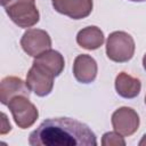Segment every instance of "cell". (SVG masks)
<instances>
[{
  "instance_id": "obj_1",
  "label": "cell",
  "mask_w": 146,
  "mask_h": 146,
  "mask_svg": "<svg viewBox=\"0 0 146 146\" xmlns=\"http://www.w3.org/2000/svg\"><path fill=\"white\" fill-rule=\"evenodd\" d=\"M32 146H96V135L91 129L71 117L44 120L29 136Z\"/></svg>"
},
{
  "instance_id": "obj_2",
  "label": "cell",
  "mask_w": 146,
  "mask_h": 146,
  "mask_svg": "<svg viewBox=\"0 0 146 146\" xmlns=\"http://www.w3.org/2000/svg\"><path fill=\"white\" fill-rule=\"evenodd\" d=\"M135 41L130 34L123 31L112 32L106 41V55L116 63L130 60L135 54Z\"/></svg>"
},
{
  "instance_id": "obj_3",
  "label": "cell",
  "mask_w": 146,
  "mask_h": 146,
  "mask_svg": "<svg viewBox=\"0 0 146 146\" xmlns=\"http://www.w3.org/2000/svg\"><path fill=\"white\" fill-rule=\"evenodd\" d=\"M5 10L9 18L23 29L35 25L40 18L35 0H10Z\"/></svg>"
},
{
  "instance_id": "obj_4",
  "label": "cell",
  "mask_w": 146,
  "mask_h": 146,
  "mask_svg": "<svg viewBox=\"0 0 146 146\" xmlns=\"http://www.w3.org/2000/svg\"><path fill=\"white\" fill-rule=\"evenodd\" d=\"M8 108L11 112L15 123L21 129H27L34 124L38 120L39 112L33 103L29 100V97L19 95L14 97L8 103Z\"/></svg>"
},
{
  "instance_id": "obj_5",
  "label": "cell",
  "mask_w": 146,
  "mask_h": 146,
  "mask_svg": "<svg viewBox=\"0 0 146 146\" xmlns=\"http://www.w3.org/2000/svg\"><path fill=\"white\" fill-rule=\"evenodd\" d=\"M21 46L27 55L36 57L43 51L50 49L51 39L44 30L30 29L23 34L21 39Z\"/></svg>"
},
{
  "instance_id": "obj_6",
  "label": "cell",
  "mask_w": 146,
  "mask_h": 146,
  "mask_svg": "<svg viewBox=\"0 0 146 146\" xmlns=\"http://www.w3.org/2000/svg\"><path fill=\"white\" fill-rule=\"evenodd\" d=\"M114 131L128 137L133 135L139 128V116L137 112L131 107H120L115 110L111 117Z\"/></svg>"
},
{
  "instance_id": "obj_7",
  "label": "cell",
  "mask_w": 146,
  "mask_h": 146,
  "mask_svg": "<svg viewBox=\"0 0 146 146\" xmlns=\"http://www.w3.org/2000/svg\"><path fill=\"white\" fill-rule=\"evenodd\" d=\"M54 9L73 19H82L92 11V0H51Z\"/></svg>"
},
{
  "instance_id": "obj_8",
  "label": "cell",
  "mask_w": 146,
  "mask_h": 146,
  "mask_svg": "<svg viewBox=\"0 0 146 146\" xmlns=\"http://www.w3.org/2000/svg\"><path fill=\"white\" fill-rule=\"evenodd\" d=\"M26 84L29 89L39 97L48 96L54 87V76L46 71L32 65L26 75Z\"/></svg>"
},
{
  "instance_id": "obj_9",
  "label": "cell",
  "mask_w": 146,
  "mask_h": 146,
  "mask_svg": "<svg viewBox=\"0 0 146 146\" xmlns=\"http://www.w3.org/2000/svg\"><path fill=\"white\" fill-rule=\"evenodd\" d=\"M33 65L51 74L54 78H56L63 72L65 66V60L60 52L49 49L38 55L36 57H34Z\"/></svg>"
},
{
  "instance_id": "obj_10",
  "label": "cell",
  "mask_w": 146,
  "mask_h": 146,
  "mask_svg": "<svg viewBox=\"0 0 146 146\" xmlns=\"http://www.w3.org/2000/svg\"><path fill=\"white\" fill-rule=\"evenodd\" d=\"M30 89L21 78L17 76H6L0 82V102L2 105H8V103L16 96L23 95L29 97Z\"/></svg>"
},
{
  "instance_id": "obj_11",
  "label": "cell",
  "mask_w": 146,
  "mask_h": 146,
  "mask_svg": "<svg viewBox=\"0 0 146 146\" xmlns=\"http://www.w3.org/2000/svg\"><path fill=\"white\" fill-rule=\"evenodd\" d=\"M73 74L76 81L81 83H91L97 76V63L96 60L86 54L75 57L73 63Z\"/></svg>"
},
{
  "instance_id": "obj_12",
  "label": "cell",
  "mask_w": 146,
  "mask_h": 146,
  "mask_svg": "<svg viewBox=\"0 0 146 146\" xmlns=\"http://www.w3.org/2000/svg\"><path fill=\"white\" fill-rule=\"evenodd\" d=\"M141 83L139 79L129 75L125 72H121L115 78V90L119 96L131 99L139 95Z\"/></svg>"
},
{
  "instance_id": "obj_13",
  "label": "cell",
  "mask_w": 146,
  "mask_h": 146,
  "mask_svg": "<svg viewBox=\"0 0 146 146\" xmlns=\"http://www.w3.org/2000/svg\"><path fill=\"white\" fill-rule=\"evenodd\" d=\"M105 36L103 31L97 26H87L79 31L76 42L80 47L87 50H95L103 46Z\"/></svg>"
},
{
  "instance_id": "obj_14",
  "label": "cell",
  "mask_w": 146,
  "mask_h": 146,
  "mask_svg": "<svg viewBox=\"0 0 146 146\" xmlns=\"http://www.w3.org/2000/svg\"><path fill=\"white\" fill-rule=\"evenodd\" d=\"M102 145L103 146H124L125 141L122 137V135H120L116 131H110L103 135L102 138Z\"/></svg>"
},
{
  "instance_id": "obj_15",
  "label": "cell",
  "mask_w": 146,
  "mask_h": 146,
  "mask_svg": "<svg viewBox=\"0 0 146 146\" xmlns=\"http://www.w3.org/2000/svg\"><path fill=\"white\" fill-rule=\"evenodd\" d=\"M139 145L140 146H144V145H146V133L143 136V138H141V140L139 141Z\"/></svg>"
},
{
  "instance_id": "obj_16",
  "label": "cell",
  "mask_w": 146,
  "mask_h": 146,
  "mask_svg": "<svg viewBox=\"0 0 146 146\" xmlns=\"http://www.w3.org/2000/svg\"><path fill=\"white\" fill-rule=\"evenodd\" d=\"M9 1H10V0H0V2H1V6H2V7H6V6L9 3Z\"/></svg>"
},
{
  "instance_id": "obj_17",
  "label": "cell",
  "mask_w": 146,
  "mask_h": 146,
  "mask_svg": "<svg viewBox=\"0 0 146 146\" xmlns=\"http://www.w3.org/2000/svg\"><path fill=\"white\" fill-rule=\"evenodd\" d=\"M143 66H144V68H145V71H146V54H145L144 57H143Z\"/></svg>"
},
{
  "instance_id": "obj_18",
  "label": "cell",
  "mask_w": 146,
  "mask_h": 146,
  "mask_svg": "<svg viewBox=\"0 0 146 146\" xmlns=\"http://www.w3.org/2000/svg\"><path fill=\"white\" fill-rule=\"evenodd\" d=\"M130 1H133V2H143V1H146V0H130Z\"/></svg>"
},
{
  "instance_id": "obj_19",
  "label": "cell",
  "mask_w": 146,
  "mask_h": 146,
  "mask_svg": "<svg viewBox=\"0 0 146 146\" xmlns=\"http://www.w3.org/2000/svg\"><path fill=\"white\" fill-rule=\"evenodd\" d=\"M145 104H146V96H145Z\"/></svg>"
}]
</instances>
